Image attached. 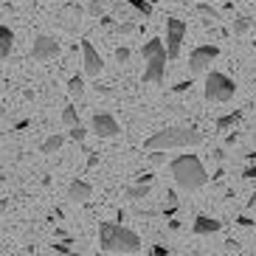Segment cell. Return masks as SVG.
<instances>
[{"instance_id":"obj_1","label":"cell","mask_w":256,"mask_h":256,"mask_svg":"<svg viewBox=\"0 0 256 256\" xmlns=\"http://www.w3.org/2000/svg\"><path fill=\"white\" fill-rule=\"evenodd\" d=\"M98 248L104 254H141L144 242L130 228L116 226V222H102L98 226Z\"/></svg>"},{"instance_id":"obj_2","label":"cell","mask_w":256,"mask_h":256,"mask_svg":"<svg viewBox=\"0 0 256 256\" xmlns=\"http://www.w3.org/2000/svg\"><path fill=\"white\" fill-rule=\"evenodd\" d=\"M169 172H172L174 183L186 192H197L208 183V172L203 169L197 155H178V158L169 164Z\"/></svg>"},{"instance_id":"obj_3","label":"cell","mask_w":256,"mask_h":256,"mask_svg":"<svg viewBox=\"0 0 256 256\" xmlns=\"http://www.w3.org/2000/svg\"><path fill=\"white\" fill-rule=\"evenodd\" d=\"M206 136L197 127H164L146 138V150H174V146H197Z\"/></svg>"},{"instance_id":"obj_4","label":"cell","mask_w":256,"mask_h":256,"mask_svg":"<svg viewBox=\"0 0 256 256\" xmlns=\"http://www.w3.org/2000/svg\"><path fill=\"white\" fill-rule=\"evenodd\" d=\"M141 56H144V62H146V68H144V82L160 84L164 82V76H166V60H169L166 42L160 37H152L150 42H144Z\"/></svg>"},{"instance_id":"obj_5","label":"cell","mask_w":256,"mask_h":256,"mask_svg":"<svg viewBox=\"0 0 256 256\" xmlns=\"http://www.w3.org/2000/svg\"><path fill=\"white\" fill-rule=\"evenodd\" d=\"M206 98L208 102H217V104H222V102H231L234 96H236V82H234L231 76L226 74H217V70H211L208 76H206Z\"/></svg>"},{"instance_id":"obj_6","label":"cell","mask_w":256,"mask_h":256,"mask_svg":"<svg viewBox=\"0 0 256 256\" xmlns=\"http://www.w3.org/2000/svg\"><path fill=\"white\" fill-rule=\"evenodd\" d=\"M183 37H186V23L178 20V17H169L166 20V54H169V60H178L180 56Z\"/></svg>"},{"instance_id":"obj_7","label":"cell","mask_w":256,"mask_h":256,"mask_svg":"<svg viewBox=\"0 0 256 256\" xmlns=\"http://www.w3.org/2000/svg\"><path fill=\"white\" fill-rule=\"evenodd\" d=\"M220 56V48L217 46H200L192 51V56H188V68H192V74H203V70H208L214 62H217Z\"/></svg>"},{"instance_id":"obj_8","label":"cell","mask_w":256,"mask_h":256,"mask_svg":"<svg viewBox=\"0 0 256 256\" xmlns=\"http://www.w3.org/2000/svg\"><path fill=\"white\" fill-rule=\"evenodd\" d=\"M60 51H62L60 40L51 37V34H40V37L31 42V56H34V60H40V62L54 60V56H56Z\"/></svg>"},{"instance_id":"obj_9","label":"cell","mask_w":256,"mask_h":256,"mask_svg":"<svg viewBox=\"0 0 256 256\" xmlns=\"http://www.w3.org/2000/svg\"><path fill=\"white\" fill-rule=\"evenodd\" d=\"M82 65H84V74L88 76H98L104 70V60L98 56L96 46H93L90 40H82Z\"/></svg>"},{"instance_id":"obj_10","label":"cell","mask_w":256,"mask_h":256,"mask_svg":"<svg viewBox=\"0 0 256 256\" xmlns=\"http://www.w3.org/2000/svg\"><path fill=\"white\" fill-rule=\"evenodd\" d=\"M90 130L96 132L98 138H116V136L121 132L118 121H116L110 113H96V116H93V121H90Z\"/></svg>"},{"instance_id":"obj_11","label":"cell","mask_w":256,"mask_h":256,"mask_svg":"<svg viewBox=\"0 0 256 256\" xmlns=\"http://www.w3.org/2000/svg\"><path fill=\"white\" fill-rule=\"evenodd\" d=\"M194 234H200V236H206V234H217L220 228H222V222L214 217H206V214H200V217H194Z\"/></svg>"},{"instance_id":"obj_12","label":"cell","mask_w":256,"mask_h":256,"mask_svg":"<svg viewBox=\"0 0 256 256\" xmlns=\"http://www.w3.org/2000/svg\"><path fill=\"white\" fill-rule=\"evenodd\" d=\"M90 194H93V188H90V183H84V180H74L68 186V197H70V200H76V203L90 200Z\"/></svg>"},{"instance_id":"obj_13","label":"cell","mask_w":256,"mask_h":256,"mask_svg":"<svg viewBox=\"0 0 256 256\" xmlns=\"http://www.w3.org/2000/svg\"><path fill=\"white\" fill-rule=\"evenodd\" d=\"M12 48H14V34H12V28L0 26V60H6Z\"/></svg>"},{"instance_id":"obj_14","label":"cell","mask_w":256,"mask_h":256,"mask_svg":"<svg viewBox=\"0 0 256 256\" xmlns=\"http://www.w3.org/2000/svg\"><path fill=\"white\" fill-rule=\"evenodd\" d=\"M62 23H65V28H76L79 26V20H82V6H68L65 12H62Z\"/></svg>"},{"instance_id":"obj_15","label":"cell","mask_w":256,"mask_h":256,"mask_svg":"<svg viewBox=\"0 0 256 256\" xmlns=\"http://www.w3.org/2000/svg\"><path fill=\"white\" fill-rule=\"evenodd\" d=\"M62 144H65V136H62V132H56V136H51V138H46V141H42L40 152H42V155H54V152L60 150Z\"/></svg>"},{"instance_id":"obj_16","label":"cell","mask_w":256,"mask_h":256,"mask_svg":"<svg viewBox=\"0 0 256 256\" xmlns=\"http://www.w3.org/2000/svg\"><path fill=\"white\" fill-rule=\"evenodd\" d=\"M150 197V183H141V186H130L127 188V200H146Z\"/></svg>"},{"instance_id":"obj_17","label":"cell","mask_w":256,"mask_h":256,"mask_svg":"<svg viewBox=\"0 0 256 256\" xmlns=\"http://www.w3.org/2000/svg\"><path fill=\"white\" fill-rule=\"evenodd\" d=\"M62 124H65V127H74V124H79V110H76L74 104H68L65 107V110H62Z\"/></svg>"},{"instance_id":"obj_18","label":"cell","mask_w":256,"mask_h":256,"mask_svg":"<svg viewBox=\"0 0 256 256\" xmlns=\"http://www.w3.org/2000/svg\"><path fill=\"white\" fill-rule=\"evenodd\" d=\"M68 90H70V96L82 98V93H84V82H82V76H70V79H68Z\"/></svg>"},{"instance_id":"obj_19","label":"cell","mask_w":256,"mask_h":256,"mask_svg":"<svg viewBox=\"0 0 256 256\" xmlns=\"http://www.w3.org/2000/svg\"><path fill=\"white\" fill-rule=\"evenodd\" d=\"M240 118H242V113L220 116V118H217V127H220V130H228V127H234V124H240Z\"/></svg>"},{"instance_id":"obj_20","label":"cell","mask_w":256,"mask_h":256,"mask_svg":"<svg viewBox=\"0 0 256 256\" xmlns=\"http://www.w3.org/2000/svg\"><path fill=\"white\" fill-rule=\"evenodd\" d=\"M130 6L136 8L138 14H144V17H152V3L150 0H127Z\"/></svg>"},{"instance_id":"obj_21","label":"cell","mask_w":256,"mask_h":256,"mask_svg":"<svg viewBox=\"0 0 256 256\" xmlns=\"http://www.w3.org/2000/svg\"><path fill=\"white\" fill-rule=\"evenodd\" d=\"M248 28H250V20H248V17H240V20H234V34H236V37L248 34Z\"/></svg>"},{"instance_id":"obj_22","label":"cell","mask_w":256,"mask_h":256,"mask_svg":"<svg viewBox=\"0 0 256 256\" xmlns=\"http://www.w3.org/2000/svg\"><path fill=\"white\" fill-rule=\"evenodd\" d=\"M166 150H150V164L152 166H160V164H166Z\"/></svg>"},{"instance_id":"obj_23","label":"cell","mask_w":256,"mask_h":256,"mask_svg":"<svg viewBox=\"0 0 256 256\" xmlns=\"http://www.w3.org/2000/svg\"><path fill=\"white\" fill-rule=\"evenodd\" d=\"M68 136H70V141L82 144L84 138H88V130H84V127H79V124H74V127H70V132H68Z\"/></svg>"},{"instance_id":"obj_24","label":"cell","mask_w":256,"mask_h":256,"mask_svg":"<svg viewBox=\"0 0 256 256\" xmlns=\"http://www.w3.org/2000/svg\"><path fill=\"white\" fill-rule=\"evenodd\" d=\"M197 12H200L203 17H211V20H220V12H217V8H211L208 3H200V6H197Z\"/></svg>"},{"instance_id":"obj_25","label":"cell","mask_w":256,"mask_h":256,"mask_svg":"<svg viewBox=\"0 0 256 256\" xmlns=\"http://www.w3.org/2000/svg\"><path fill=\"white\" fill-rule=\"evenodd\" d=\"M116 60L124 65V62H130V48L127 46H121V48H116Z\"/></svg>"},{"instance_id":"obj_26","label":"cell","mask_w":256,"mask_h":256,"mask_svg":"<svg viewBox=\"0 0 256 256\" xmlns=\"http://www.w3.org/2000/svg\"><path fill=\"white\" fill-rule=\"evenodd\" d=\"M102 12H104V3H98V0H93V3H90V14H102Z\"/></svg>"},{"instance_id":"obj_27","label":"cell","mask_w":256,"mask_h":256,"mask_svg":"<svg viewBox=\"0 0 256 256\" xmlns=\"http://www.w3.org/2000/svg\"><path fill=\"white\" fill-rule=\"evenodd\" d=\"M132 28H136L132 23H121V26H116V31H118V34H132Z\"/></svg>"},{"instance_id":"obj_28","label":"cell","mask_w":256,"mask_h":256,"mask_svg":"<svg viewBox=\"0 0 256 256\" xmlns=\"http://www.w3.org/2000/svg\"><path fill=\"white\" fill-rule=\"evenodd\" d=\"M236 222H240L242 228H254V220H248V217H240Z\"/></svg>"},{"instance_id":"obj_29","label":"cell","mask_w":256,"mask_h":256,"mask_svg":"<svg viewBox=\"0 0 256 256\" xmlns=\"http://www.w3.org/2000/svg\"><path fill=\"white\" fill-rule=\"evenodd\" d=\"M51 250H56V254H70V248H68V245H54Z\"/></svg>"},{"instance_id":"obj_30","label":"cell","mask_w":256,"mask_h":256,"mask_svg":"<svg viewBox=\"0 0 256 256\" xmlns=\"http://www.w3.org/2000/svg\"><path fill=\"white\" fill-rule=\"evenodd\" d=\"M242 178H250V180H254V178H256V166H250V169H245V174H242Z\"/></svg>"},{"instance_id":"obj_31","label":"cell","mask_w":256,"mask_h":256,"mask_svg":"<svg viewBox=\"0 0 256 256\" xmlns=\"http://www.w3.org/2000/svg\"><path fill=\"white\" fill-rule=\"evenodd\" d=\"M6 208H8V200H0V214H3Z\"/></svg>"},{"instance_id":"obj_32","label":"cell","mask_w":256,"mask_h":256,"mask_svg":"<svg viewBox=\"0 0 256 256\" xmlns=\"http://www.w3.org/2000/svg\"><path fill=\"white\" fill-rule=\"evenodd\" d=\"M248 158H250V160H256V152H250V155H248Z\"/></svg>"},{"instance_id":"obj_33","label":"cell","mask_w":256,"mask_h":256,"mask_svg":"<svg viewBox=\"0 0 256 256\" xmlns=\"http://www.w3.org/2000/svg\"><path fill=\"white\" fill-rule=\"evenodd\" d=\"M254 48H256V42H254Z\"/></svg>"}]
</instances>
